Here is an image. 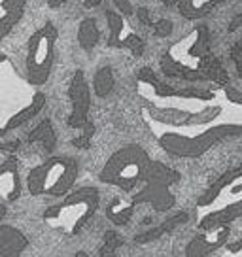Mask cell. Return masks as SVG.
<instances>
[{
  "mask_svg": "<svg viewBox=\"0 0 242 257\" xmlns=\"http://www.w3.org/2000/svg\"><path fill=\"white\" fill-rule=\"evenodd\" d=\"M100 195L95 187H80L76 191H70L63 201L49 206L44 212V221L51 229H59L65 234H78L97 212Z\"/></svg>",
  "mask_w": 242,
  "mask_h": 257,
  "instance_id": "6da1fadb",
  "label": "cell"
},
{
  "mask_svg": "<svg viewBox=\"0 0 242 257\" xmlns=\"http://www.w3.org/2000/svg\"><path fill=\"white\" fill-rule=\"evenodd\" d=\"M152 163L154 161L150 159V155L142 146H123L106 161V165L98 174V180L102 184L115 185L123 191H131L146 180V174L152 167Z\"/></svg>",
  "mask_w": 242,
  "mask_h": 257,
  "instance_id": "7a4b0ae2",
  "label": "cell"
},
{
  "mask_svg": "<svg viewBox=\"0 0 242 257\" xmlns=\"http://www.w3.org/2000/svg\"><path fill=\"white\" fill-rule=\"evenodd\" d=\"M78 178V161L66 155L49 157L34 167L27 176V187L33 197H66Z\"/></svg>",
  "mask_w": 242,
  "mask_h": 257,
  "instance_id": "3957f363",
  "label": "cell"
},
{
  "mask_svg": "<svg viewBox=\"0 0 242 257\" xmlns=\"http://www.w3.org/2000/svg\"><path fill=\"white\" fill-rule=\"evenodd\" d=\"M240 138L242 125L234 123H221L214 127L206 128L201 135H182V133H165L159 137V146L163 150L174 157H184V159H195L208 152L212 146H216L219 140L225 138Z\"/></svg>",
  "mask_w": 242,
  "mask_h": 257,
  "instance_id": "277c9868",
  "label": "cell"
},
{
  "mask_svg": "<svg viewBox=\"0 0 242 257\" xmlns=\"http://www.w3.org/2000/svg\"><path fill=\"white\" fill-rule=\"evenodd\" d=\"M59 31L51 21H46L38 31L29 38L27 44V80L31 85L40 87L51 76L53 59H55V42Z\"/></svg>",
  "mask_w": 242,
  "mask_h": 257,
  "instance_id": "5b68a950",
  "label": "cell"
},
{
  "mask_svg": "<svg viewBox=\"0 0 242 257\" xmlns=\"http://www.w3.org/2000/svg\"><path fill=\"white\" fill-rule=\"evenodd\" d=\"M178 180H180V172L172 170L159 161H154L146 174L144 189L133 197L131 204L137 206V204L148 202L157 212H167L174 204V195L170 193V185L176 184Z\"/></svg>",
  "mask_w": 242,
  "mask_h": 257,
  "instance_id": "8992f818",
  "label": "cell"
},
{
  "mask_svg": "<svg viewBox=\"0 0 242 257\" xmlns=\"http://www.w3.org/2000/svg\"><path fill=\"white\" fill-rule=\"evenodd\" d=\"M72 112L68 115V125L72 128H83L89 123V110H91V89L85 80L83 70H76L68 87Z\"/></svg>",
  "mask_w": 242,
  "mask_h": 257,
  "instance_id": "52a82bcc",
  "label": "cell"
},
{
  "mask_svg": "<svg viewBox=\"0 0 242 257\" xmlns=\"http://www.w3.org/2000/svg\"><path fill=\"white\" fill-rule=\"evenodd\" d=\"M138 81L140 83H148L150 87L154 89V93L161 98H199V100H212L214 98V93L210 91H204V89H197V87H187V89H176L165 83L157 78V74L150 68V66H144L138 70Z\"/></svg>",
  "mask_w": 242,
  "mask_h": 257,
  "instance_id": "ba28073f",
  "label": "cell"
},
{
  "mask_svg": "<svg viewBox=\"0 0 242 257\" xmlns=\"http://www.w3.org/2000/svg\"><path fill=\"white\" fill-rule=\"evenodd\" d=\"M146 110L150 113V117L157 123H167V125H199V123H206L212 121L219 113V108H214L210 112L201 113H189L184 110H176V108H157L154 104H146Z\"/></svg>",
  "mask_w": 242,
  "mask_h": 257,
  "instance_id": "9c48e42d",
  "label": "cell"
},
{
  "mask_svg": "<svg viewBox=\"0 0 242 257\" xmlns=\"http://www.w3.org/2000/svg\"><path fill=\"white\" fill-rule=\"evenodd\" d=\"M0 195L6 201H17L21 197V178L16 155H8L0 163Z\"/></svg>",
  "mask_w": 242,
  "mask_h": 257,
  "instance_id": "30bf717a",
  "label": "cell"
},
{
  "mask_svg": "<svg viewBox=\"0 0 242 257\" xmlns=\"http://www.w3.org/2000/svg\"><path fill=\"white\" fill-rule=\"evenodd\" d=\"M29 238L17 227L0 223V257H21Z\"/></svg>",
  "mask_w": 242,
  "mask_h": 257,
  "instance_id": "8fae6325",
  "label": "cell"
},
{
  "mask_svg": "<svg viewBox=\"0 0 242 257\" xmlns=\"http://www.w3.org/2000/svg\"><path fill=\"white\" fill-rule=\"evenodd\" d=\"M46 102H48L46 95H44L42 91H36V93H34V96L31 98V102L25 106L23 110H19L17 113H14V115H12V117L6 121V125L0 128V137H4L6 133L14 131V128L23 127L25 123H29V121H33L34 117H36V115H38V113L44 110Z\"/></svg>",
  "mask_w": 242,
  "mask_h": 257,
  "instance_id": "7c38bea8",
  "label": "cell"
},
{
  "mask_svg": "<svg viewBox=\"0 0 242 257\" xmlns=\"http://www.w3.org/2000/svg\"><path fill=\"white\" fill-rule=\"evenodd\" d=\"M159 68H161L163 76H167L170 80H186V81H199L204 80L202 74L197 68H189L187 64L180 63L178 59H174V55L167 51L159 61Z\"/></svg>",
  "mask_w": 242,
  "mask_h": 257,
  "instance_id": "4fadbf2b",
  "label": "cell"
},
{
  "mask_svg": "<svg viewBox=\"0 0 242 257\" xmlns=\"http://www.w3.org/2000/svg\"><path fill=\"white\" fill-rule=\"evenodd\" d=\"M242 217V199L240 201L229 204L225 208L218 210V212H210L201 219L199 227L204 229V231H210V229H218V227H225L227 223H231L234 219Z\"/></svg>",
  "mask_w": 242,
  "mask_h": 257,
  "instance_id": "5bb4252c",
  "label": "cell"
},
{
  "mask_svg": "<svg viewBox=\"0 0 242 257\" xmlns=\"http://www.w3.org/2000/svg\"><path fill=\"white\" fill-rule=\"evenodd\" d=\"M238 178H242V165L240 167H234V169H229L227 172H223L214 184L210 185L206 191L202 193V197L197 201V206H208V204H212V202L219 197L221 189L227 187L229 184H233L234 180H238Z\"/></svg>",
  "mask_w": 242,
  "mask_h": 257,
  "instance_id": "9a60e30c",
  "label": "cell"
},
{
  "mask_svg": "<svg viewBox=\"0 0 242 257\" xmlns=\"http://www.w3.org/2000/svg\"><path fill=\"white\" fill-rule=\"evenodd\" d=\"M187 219H189V214H187V212H178V214H174L172 217H169L167 221H163L161 225H157V227H154V229H150V231H146V233H142V234H137V236H135V242H137V244L154 242V240H157V238H161L163 234L174 231L178 225L186 223Z\"/></svg>",
  "mask_w": 242,
  "mask_h": 257,
  "instance_id": "2e32d148",
  "label": "cell"
},
{
  "mask_svg": "<svg viewBox=\"0 0 242 257\" xmlns=\"http://www.w3.org/2000/svg\"><path fill=\"white\" fill-rule=\"evenodd\" d=\"M197 70L202 74L204 80H210L218 85H225L229 81V76H227V70L221 66V63L218 61V57H214L212 53H208L206 57L199 59L197 63Z\"/></svg>",
  "mask_w": 242,
  "mask_h": 257,
  "instance_id": "e0dca14e",
  "label": "cell"
},
{
  "mask_svg": "<svg viewBox=\"0 0 242 257\" xmlns=\"http://www.w3.org/2000/svg\"><path fill=\"white\" fill-rule=\"evenodd\" d=\"M27 144H42V148L48 153H51L57 146V137L53 125L49 119H42L36 127L27 135Z\"/></svg>",
  "mask_w": 242,
  "mask_h": 257,
  "instance_id": "ac0fdd59",
  "label": "cell"
},
{
  "mask_svg": "<svg viewBox=\"0 0 242 257\" xmlns=\"http://www.w3.org/2000/svg\"><path fill=\"white\" fill-rule=\"evenodd\" d=\"M227 236H229V229H227V227L221 229V233H219L216 242H208L206 236H202V234L195 236L193 240L189 242V246H187V251H186L187 257H208L214 249H218L219 246L225 244Z\"/></svg>",
  "mask_w": 242,
  "mask_h": 257,
  "instance_id": "d6986e66",
  "label": "cell"
},
{
  "mask_svg": "<svg viewBox=\"0 0 242 257\" xmlns=\"http://www.w3.org/2000/svg\"><path fill=\"white\" fill-rule=\"evenodd\" d=\"M98 40H100V31L97 27V21L93 17L83 19L80 27H78V44H80V48L85 49V51H91L98 44Z\"/></svg>",
  "mask_w": 242,
  "mask_h": 257,
  "instance_id": "ffe728a7",
  "label": "cell"
},
{
  "mask_svg": "<svg viewBox=\"0 0 242 257\" xmlns=\"http://www.w3.org/2000/svg\"><path fill=\"white\" fill-rule=\"evenodd\" d=\"M106 23L110 29V36H108L106 46L108 48H123V38H121V32L125 29L123 16L115 10H106Z\"/></svg>",
  "mask_w": 242,
  "mask_h": 257,
  "instance_id": "44dd1931",
  "label": "cell"
},
{
  "mask_svg": "<svg viewBox=\"0 0 242 257\" xmlns=\"http://www.w3.org/2000/svg\"><path fill=\"white\" fill-rule=\"evenodd\" d=\"M113 85H115V80H113V72L110 66H102L98 68L95 76H93V93L100 98H104L112 93Z\"/></svg>",
  "mask_w": 242,
  "mask_h": 257,
  "instance_id": "7402d4cb",
  "label": "cell"
},
{
  "mask_svg": "<svg viewBox=\"0 0 242 257\" xmlns=\"http://www.w3.org/2000/svg\"><path fill=\"white\" fill-rule=\"evenodd\" d=\"M195 42L193 46L187 49V55L195 57V59H202L210 53V32L206 29V25H199L195 29Z\"/></svg>",
  "mask_w": 242,
  "mask_h": 257,
  "instance_id": "603a6c76",
  "label": "cell"
},
{
  "mask_svg": "<svg viewBox=\"0 0 242 257\" xmlns=\"http://www.w3.org/2000/svg\"><path fill=\"white\" fill-rule=\"evenodd\" d=\"M214 8H216V6H214L210 0L202 2L201 6H197L195 0H180V4H178L180 14L186 17V19H201V17L208 16Z\"/></svg>",
  "mask_w": 242,
  "mask_h": 257,
  "instance_id": "cb8c5ba5",
  "label": "cell"
},
{
  "mask_svg": "<svg viewBox=\"0 0 242 257\" xmlns=\"http://www.w3.org/2000/svg\"><path fill=\"white\" fill-rule=\"evenodd\" d=\"M133 210H135V206H133V204H129V206H123L119 199H113V201L110 202L108 210H106V216H108V219H110L112 223L125 225V223H129L131 216H133Z\"/></svg>",
  "mask_w": 242,
  "mask_h": 257,
  "instance_id": "d4e9b609",
  "label": "cell"
},
{
  "mask_svg": "<svg viewBox=\"0 0 242 257\" xmlns=\"http://www.w3.org/2000/svg\"><path fill=\"white\" fill-rule=\"evenodd\" d=\"M25 16V10H6L4 16H0V40L6 38L10 32Z\"/></svg>",
  "mask_w": 242,
  "mask_h": 257,
  "instance_id": "484cf974",
  "label": "cell"
},
{
  "mask_svg": "<svg viewBox=\"0 0 242 257\" xmlns=\"http://www.w3.org/2000/svg\"><path fill=\"white\" fill-rule=\"evenodd\" d=\"M123 48L129 49L135 57H140L142 53H144L146 44H144V40L138 36V34H135V32H129V34L123 38Z\"/></svg>",
  "mask_w": 242,
  "mask_h": 257,
  "instance_id": "4316f807",
  "label": "cell"
},
{
  "mask_svg": "<svg viewBox=\"0 0 242 257\" xmlns=\"http://www.w3.org/2000/svg\"><path fill=\"white\" fill-rule=\"evenodd\" d=\"M95 135V125L89 121L85 127L81 128V135L80 137H76L72 140V146L76 148H80V150H89V146H91V138Z\"/></svg>",
  "mask_w": 242,
  "mask_h": 257,
  "instance_id": "83f0119b",
  "label": "cell"
},
{
  "mask_svg": "<svg viewBox=\"0 0 242 257\" xmlns=\"http://www.w3.org/2000/svg\"><path fill=\"white\" fill-rule=\"evenodd\" d=\"M152 27H154V34L155 36H159V38L169 36L170 32H172V29H174V25H172L170 19H159V21H155Z\"/></svg>",
  "mask_w": 242,
  "mask_h": 257,
  "instance_id": "f1b7e54d",
  "label": "cell"
},
{
  "mask_svg": "<svg viewBox=\"0 0 242 257\" xmlns=\"http://www.w3.org/2000/svg\"><path fill=\"white\" fill-rule=\"evenodd\" d=\"M104 246H108V248L112 249H117L123 246V236L121 234H117L115 231H106L104 233V242H102Z\"/></svg>",
  "mask_w": 242,
  "mask_h": 257,
  "instance_id": "f546056e",
  "label": "cell"
},
{
  "mask_svg": "<svg viewBox=\"0 0 242 257\" xmlns=\"http://www.w3.org/2000/svg\"><path fill=\"white\" fill-rule=\"evenodd\" d=\"M113 6L117 8L121 16H133V4H131V0H113Z\"/></svg>",
  "mask_w": 242,
  "mask_h": 257,
  "instance_id": "4dcf8cb0",
  "label": "cell"
},
{
  "mask_svg": "<svg viewBox=\"0 0 242 257\" xmlns=\"http://www.w3.org/2000/svg\"><path fill=\"white\" fill-rule=\"evenodd\" d=\"M229 55H231V59L234 61V64H236V66H238V64H242V42L240 40L231 46Z\"/></svg>",
  "mask_w": 242,
  "mask_h": 257,
  "instance_id": "1f68e13d",
  "label": "cell"
},
{
  "mask_svg": "<svg viewBox=\"0 0 242 257\" xmlns=\"http://www.w3.org/2000/svg\"><path fill=\"white\" fill-rule=\"evenodd\" d=\"M21 146V140H10V142H6V144H0V152H6L10 153V155H14V152H16L17 148Z\"/></svg>",
  "mask_w": 242,
  "mask_h": 257,
  "instance_id": "d6a6232c",
  "label": "cell"
},
{
  "mask_svg": "<svg viewBox=\"0 0 242 257\" xmlns=\"http://www.w3.org/2000/svg\"><path fill=\"white\" fill-rule=\"evenodd\" d=\"M225 95H227V98H229L231 102L242 106V91H238V89H227Z\"/></svg>",
  "mask_w": 242,
  "mask_h": 257,
  "instance_id": "836d02e7",
  "label": "cell"
},
{
  "mask_svg": "<svg viewBox=\"0 0 242 257\" xmlns=\"http://www.w3.org/2000/svg\"><path fill=\"white\" fill-rule=\"evenodd\" d=\"M240 29H242V14H238V16H234L233 19H231V23L227 27V32L240 31Z\"/></svg>",
  "mask_w": 242,
  "mask_h": 257,
  "instance_id": "e575fe53",
  "label": "cell"
},
{
  "mask_svg": "<svg viewBox=\"0 0 242 257\" xmlns=\"http://www.w3.org/2000/svg\"><path fill=\"white\" fill-rule=\"evenodd\" d=\"M137 17L144 25H154V23H152V17H150V12H148V8H138L137 10Z\"/></svg>",
  "mask_w": 242,
  "mask_h": 257,
  "instance_id": "d590c367",
  "label": "cell"
},
{
  "mask_svg": "<svg viewBox=\"0 0 242 257\" xmlns=\"http://www.w3.org/2000/svg\"><path fill=\"white\" fill-rule=\"evenodd\" d=\"M98 253H100V257H117V253H115V249L108 248V246H100V249H98Z\"/></svg>",
  "mask_w": 242,
  "mask_h": 257,
  "instance_id": "8d00e7d4",
  "label": "cell"
},
{
  "mask_svg": "<svg viewBox=\"0 0 242 257\" xmlns=\"http://www.w3.org/2000/svg\"><path fill=\"white\" fill-rule=\"evenodd\" d=\"M102 0H83V6L85 8H97Z\"/></svg>",
  "mask_w": 242,
  "mask_h": 257,
  "instance_id": "74e56055",
  "label": "cell"
},
{
  "mask_svg": "<svg viewBox=\"0 0 242 257\" xmlns=\"http://www.w3.org/2000/svg\"><path fill=\"white\" fill-rule=\"evenodd\" d=\"M66 0H49V8H59V6H63Z\"/></svg>",
  "mask_w": 242,
  "mask_h": 257,
  "instance_id": "f35d334b",
  "label": "cell"
},
{
  "mask_svg": "<svg viewBox=\"0 0 242 257\" xmlns=\"http://www.w3.org/2000/svg\"><path fill=\"white\" fill-rule=\"evenodd\" d=\"M6 212H8V210H6V204H2V202H0V219H4Z\"/></svg>",
  "mask_w": 242,
  "mask_h": 257,
  "instance_id": "ab89813d",
  "label": "cell"
},
{
  "mask_svg": "<svg viewBox=\"0 0 242 257\" xmlns=\"http://www.w3.org/2000/svg\"><path fill=\"white\" fill-rule=\"evenodd\" d=\"M214 6H218V4H223V2H231V0H210Z\"/></svg>",
  "mask_w": 242,
  "mask_h": 257,
  "instance_id": "60d3db41",
  "label": "cell"
},
{
  "mask_svg": "<svg viewBox=\"0 0 242 257\" xmlns=\"http://www.w3.org/2000/svg\"><path fill=\"white\" fill-rule=\"evenodd\" d=\"M8 61V55L6 53H0V63H6Z\"/></svg>",
  "mask_w": 242,
  "mask_h": 257,
  "instance_id": "b9f144b4",
  "label": "cell"
},
{
  "mask_svg": "<svg viewBox=\"0 0 242 257\" xmlns=\"http://www.w3.org/2000/svg\"><path fill=\"white\" fill-rule=\"evenodd\" d=\"M76 257H91V255H87L85 251H78V253H76Z\"/></svg>",
  "mask_w": 242,
  "mask_h": 257,
  "instance_id": "7bdbcfd3",
  "label": "cell"
},
{
  "mask_svg": "<svg viewBox=\"0 0 242 257\" xmlns=\"http://www.w3.org/2000/svg\"><path fill=\"white\" fill-rule=\"evenodd\" d=\"M236 72H238V76L242 78V64H238V66H236Z\"/></svg>",
  "mask_w": 242,
  "mask_h": 257,
  "instance_id": "ee69618b",
  "label": "cell"
},
{
  "mask_svg": "<svg viewBox=\"0 0 242 257\" xmlns=\"http://www.w3.org/2000/svg\"><path fill=\"white\" fill-rule=\"evenodd\" d=\"M240 42H242V36H240Z\"/></svg>",
  "mask_w": 242,
  "mask_h": 257,
  "instance_id": "f6af8a7d",
  "label": "cell"
}]
</instances>
